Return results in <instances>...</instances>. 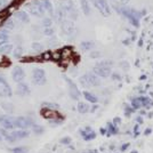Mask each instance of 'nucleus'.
<instances>
[{"instance_id":"obj_1","label":"nucleus","mask_w":153,"mask_h":153,"mask_svg":"<svg viewBox=\"0 0 153 153\" xmlns=\"http://www.w3.org/2000/svg\"><path fill=\"white\" fill-rule=\"evenodd\" d=\"M114 8L118 13H120L122 16H125L133 25L138 26V19H140L138 17H140V14L137 13L135 9H133V8H127V7H125V6L118 7L117 5H114Z\"/></svg>"},{"instance_id":"obj_2","label":"nucleus","mask_w":153,"mask_h":153,"mask_svg":"<svg viewBox=\"0 0 153 153\" xmlns=\"http://www.w3.org/2000/svg\"><path fill=\"white\" fill-rule=\"evenodd\" d=\"M25 7L27 9V13H30L36 17H42L44 14L46 13L41 0H33L30 4H26Z\"/></svg>"},{"instance_id":"obj_3","label":"nucleus","mask_w":153,"mask_h":153,"mask_svg":"<svg viewBox=\"0 0 153 153\" xmlns=\"http://www.w3.org/2000/svg\"><path fill=\"white\" fill-rule=\"evenodd\" d=\"M80 82L85 87H97L101 85V80L95 73H87L80 78Z\"/></svg>"},{"instance_id":"obj_4","label":"nucleus","mask_w":153,"mask_h":153,"mask_svg":"<svg viewBox=\"0 0 153 153\" xmlns=\"http://www.w3.org/2000/svg\"><path fill=\"white\" fill-rule=\"evenodd\" d=\"M91 4L96 7V9L102 14L103 16H110L112 14V9L108 5V2L106 0H90Z\"/></svg>"},{"instance_id":"obj_5","label":"nucleus","mask_w":153,"mask_h":153,"mask_svg":"<svg viewBox=\"0 0 153 153\" xmlns=\"http://www.w3.org/2000/svg\"><path fill=\"white\" fill-rule=\"evenodd\" d=\"M59 5L63 7V9L65 10L66 15H68L70 19H78V10H76V8L72 0H62V2H61Z\"/></svg>"},{"instance_id":"obj_6","label":"nucleus","mask_w":153,"mask_h":153,"mask_svg":"<svg viewBox=\"0 0 153 153\" xmlns=\"http://www.w3.org/2000/svg\"><path fill=\"white\" fill-rule=\"evenodd\" d=\"M14 126L19 129H25L33 126V120L27 117H17L14 118Z\"/></svg>"},{"instance_id":"obj_7","label":"nucleus","mask_w":153,"mask_h":153,"mask_svg":"<svg viewBox=\"0 0 153 153\" xmlns=\"http://www.w3.org/2000/svg\"><path fill=\"white\" fill-rule=\"evenodd\" d=\"M32 80L36 85L42 86L46 83V73L42 69H34L32 72Z\"/></svg>"},{"instance_id":"obj_8","label":"nucleus","mask_w":153,"mask_h":153,"mask_svg":"<svg viewBox=\"0 0 153 153\" xmlns=\"http://www.w3.org/2000/svg\"><path fill=\"white\" fill-rule=\"evenodd\" d=\"M13 95V90L5 78L0 76V97H10Z\"/></svg>"},{"instance_id":"obj_9","label":"nucleus","mask_w":153,"mask_h":153,"mask_svg":"<svg viewBox=\"0 0 153 153\" xmlns=\"http://www.w3.org/2000/svg\"><path fill=\"white\" fill-rule=\"evenodd\" d=\"M94 73L100 76H103V78H106V76H110L111 69H110V66H108V64L103 62V63H98L94 68Z\"/></svg>"},{"instance_id":"obj_10","label":"nucleus","mask_w":153,"mask_h":153,"mask_svg":"<svg viewBox=\"0 0 153 153\" xmlns=\"http://www.w3.org/2000/svg\"><path fill=\"white\" fill-rule=\"evenodd\" d=\"M61 27H62V31L66 36H71L74 32V30H76V26L73 24V22L69 21V19H64L63 22L61 23Z\"/></svg>"},{"instance_id":"obj_11","label":"nucleus","mask_w":153,"mask_h":153,"mask_svg":"<svg viewBox=\"0 0 153 153\" xmlns=\"http://www.w3.org/2000/svg\"><path fill=\"white\" fill-rule=\"evenodd\" d=\"M0 123L5 129H13L14 126V117L10 115H0Z\"/></svg>"},{"instance_id":"obj_12","label":"nucleus","mask_w":153,"mask_h":153,"mask_svg":"<svg viewBox=\"0 0 153 153\" xmlns=\"http://www.w3.org/2000/svg\"><path fill=\"white\" fill-rule=\"evenodd\" d=\"M12 76H13L14 81L19 83V82H22V81L24 80V78H25V72H24V70H23L21 66H16V68H14Z\"/></svg>"},{"instance_id":"obj_13","label":"nucleus","mask_w":153,"mask_h":153,"mask_svg":"<svg viewBox=\"0 0 153 153\" xmlns=\"http://www.w3.org/2000/svg\"><path fill=\"white\" fill-rule=\"evenodd\" d=\"M65 80H66V82L69 83V89H70L71 97H72L73 100H78V98L80 97V91H79V89L76 88V86L74 85V82H73L71 79L65 78Z\"/></svg>"},{"instance_id":"obj_14","label":"nucleus","mask_w":153,"mask_h":153,"mask_svg":"<svg viewBox=\"0 0 153 153\" xmlns=\"http://www.w3.org/2000/svg\"><path fill=\"white\" fill-rule=\"evenodd\" d=\"M15 19H17L19 22H21V23H23V24H26V23L30 22L29 15H27V13L24 12V10H19V12H16V13H15Z\"/></svg>"},{"instance_id":"obj_15","label":"nucleus","mask_w":153,"mask_h":153,"mask_svg":"<svg viewBox=\"0 0 153 153\" xmlns=\"http://www.w3.org/2000/svg\"><path fill=\"white\" fill-rule=\"evenodd\" d=\"M54 15H55V17L57 19V22L59 24L63 22L64 19H66V16H68L66 13H65V10L63 9V7L61 6V5H59V6L57 7V9L54 12Z\"/></svg>"},{"instance_id":"obj_16","label":"nucleus","mask_w":153,"mask_h":153,"mask_svg":"<svg viewBox=\"0 0 153 153\" xmlns=\"http://www.w3.org/2000/svg\"><path fill=\"white\" fill-rule=\"evenodd\" d=\"M17 93H19L21 96H25L30 94V88L29 86L24 82H19L17 85Z\"/></svg>"},{"instance_id":"obj_17","label":"nucleus","mask_w":153,"mask_h":153,"mask_svg":"<svg viewBox=\"0 0 153 153\" xmlns=\"http://www.w3.org/2000/svg\"><path fill=\"white\" fill-rule=\"evenodd\" d=\"M41 2H42L45 12H47L51 16H54V7H53V4L51 1L49 0H41Z\"/></svg>"},{"instance_id":"obj_18","label":"nucleus","mask_w":153,"mask_h":153,"mask_svg":"<svg viewBox=\"0 0 153 153\" xmlns=\"http://www.w3.org/2000/svg\"><path fill=\"white\" fill-rule=\"evenodd\" d=\"M80 5H81V8H82V12L85 15L89 16L90 13H91V9H90V5L88 0H80Z\"/></svg>"},{"instance_id":"obj_19","label":"nucleus","mask_w":153,"mask_h":153,"mask_svg":"<svg viewBox=\"0 0 153 153\" xmlns=\"http://www.w3.org/2000/svg\"><path fill=\"white\" fill-rule=\"evenodd\" d=\"M12 134L15 136L16 140H19V138H25V137H27V136L30 135V131L24 130V129H19V130H17V131H13Z\"/></svg>"},{"instance_id":"obj_20","label":"nucleus","mask_w":153,"mask_h":153,"mask_svg":"<svg viewBox=\"0 0 153 153\" xmlns=\"http://www.w3.org/2000/svg\"><path fill=\"white\" fill-rule=\"evenodd\" d=\"M12 51H13V45H10V44L5 42L0 46V54H9Z\"/></svg>"},{"instance_id":"obj_21","label":"nucleus","mask_w":153,"mask_h":153,"mask_svg":"<svg viewBox=\"0 0 153 153\" xmlns=\"http://www.w3.org/2000/svg\"><path fill=\"white\" fill-rule=\"evenodd\" d=\"M81 135H82L83 138H85L86 140H93V138L95 137V133H94V131H91V129H90V128H87L86 130H82V131H81Z\"/></svg>"},{"instance_id":"obj_22","label":"nucleus","mask_w":153,"mask_h":153,"mask_svg":"<svg viewBox=\"0 0 153 153\" xmlns=\"http://www.w3.org/2000/svg\"><path fill=\"white\" fill-rule=\"evenodd\" d=\"M4 27L6 29V30H9V31H12L15 29V21L13 19H7L6 22H5V24H4Z\"/></svg>"},{"instance_id":"obj_23","label":"nucleus","mask_w":153,"mask_h":153,"mask_svg":"<svg viewBox=\"0 0 153 153\" xmlns=\"http://www.w3.org/2000/svg\"><path fill=\"white\" fill-rule=\"evenodd\" d=\"M83 96H85V98L90 103H96L97 102V97L95 95H93V94H90L88 91H85L83 93Z\"/></svg>"},{"instance_id":"obj_24","label":"nucleus","mask_w":153,"mask_h":153,"mask_svg":"<svg viewBox=\"0 0 153 153\" xmlns=\"http://www.w3.org/2000/svg\"><path fill=\"white\" fill-rule=\"evenodd\" d=\"M13 54L15 58L22 57V55H23V48H22V46H17L15 49H13Z\"/></svg>"},{"instance_id":"obj_25","label":"nucleus","mask_w":153,"mask_h":153,"mask_svg":"<svg viewBox=\"0 0 153 153\" xmlns=\"http://www.w3.org/2000/svg\"><path fill=\"white\" fill-rule=\"evenodd\" d=\"M9 151L12 153H27V147L24 146H19V147H14V149H9Z\"/></svg>"},{"instance_id":"obj_26","label":"nucleus","mask_w":153,"mask_h":153,"mask_svg":"<svg viewBox=\"0 0 153 153\" xmlns=\"http://www.w3.org/2000/svg\"><path fill=\"white\" fill-rule=\"evenodd\" d=\"M93 47H94V42H91V41H82L81 42V48L83 51H90Z\"/></svg>"},{"instance_id":"obj_27","label":"nucleus","mask_w":153,"mask_h":153,"mask_svg":"<svg viewBox=\"0 0 153 153\" xmlns=\"http://www.w3.org/2000/svg\"><path fill=\"white\" fill-rule=\"evenodd\" d=\"M88 110H89V108H88L87 104H85V103H79V104H78V111H79L80 113H86Z\"/></svg>"},{"instance_id":"obj_28","label":"nucleus","mask_w":153,"mask_h":153,"mask_svg":"<svg viewBox=\"0 0 153 153\" xmlns=\"http://www.w3.org/2000/svg\"><path fill=\"white\" fill-rule=\"evenodd\" d=\"M8 38H9V36H8V30H6V29L0 30V40H1V41H7Z\"/></svg>"},{"instance_id":"obj_29","label":"nucleus","mask_w":153,"mask_h":153,"mask_svg":"<svg viewBox=\"0 0 153 153\" xmlns=\"http://www.w3.org/2000/svg\"><path fill=\"white\" fill-rule=\"evenodd\" d=\"M1 108H4L6 112H9V113H12L14 111V106L10 103H2V104H1Z\"/></svg>"},{"instance_id":"obj_30","label":"nucleus","mask_w":153,"mask_h":153,"mask_svg":"<svg viewBox=\"0 0 153 153\" xmlns=\"http://www.w3.org/2000/svg\"><path fill=\"white\" fill-rule=\"evenodd\" d=\"M32 130L34 131V134H38V135L44 133V128L41 127V126H39V125H34V123L32 126Z\"/></svg>"},{"instance_id":"obj_31","label":"nucleus","mask_w":153,"mask_h":153,"mask_svg":"<svg viewBox=\"0 0 153 153\" xmlns=\"http://www.w3.org/2000/svg\"><path fill=\"white\" fill-rule=\"evenodd\" d=\"M32 49L34 51H37V53H39V51H42L44 46L41 45V44H39V42H33L32 44Z\"/></svg>"},{"instance_id":"obj_32","label":"nucleus","mask_w":153,"mask_h":153,"mask_svg":"<svg viewBox=\"0 0 153 153\" xmlns=\"http://www.w3.org/2000/svg\"><path fill=\"white\" fill-rule=\"evenodd\" d=\"M53 24V19L51 17H44L42 19V26L44 27H48V26H51Z\"/></svg>"},{"instance_id":"obj_33","label":"nucleus","mask_w":153,"mask_h":153,"mask_svg":"<svg viewBox=\"0 0 153 153\" xmlns=\"http://www.w3.org/2000/svg\"><path fill=\"white\" fill-rule=\"evenodd\" d=\"M44 34H45V36H53V34H54V29H53L51 26L44 27Z\"/></svg>"},{"instance_id":"obj_34","label":"nucleus","mask_w":153,"mask_h":153,"mask_svg":"<svg viewBox=\"0 0 153 153\" xmlns=\"http://www.w3.org/2000/svg\"><path fill=\"white\" fill-rule=\"evenodd\" d=\"M5 138H6L7 142H10V143H14V142H16V140H17L12 133H10V134H7L6 136H5Z\"/></svg>"},{"instance_id":"obj_35","label":"nucleus","mask_w":153,"mask_h":153,"mask_svg":"<svg viewBox=\"0 0 153 153\" xmlns=\"http://www.w3.org/2000/svg\"><path fill=\"white\" fill-rule=\"evenodd\" d=\"M133 105H134V108H140L142 106V100L140 98H135L134 101H133Z\"/></svg>"},{"instance_id":"obj_36","label":"nucleus","mask_w":153,"mask_h":153,"mask_svg":"<svg viewBox=\"0 0 153 153\" xmlns=\"http://www.w3.org/2000/svg\"><path fill=\"white\" fill-rule=\"evenodd\" d=\"M8 5V0H0V8H5Z\"/></svg>"},{"instance_id":"obj_37","label":"nucleus","mask_w":153,"mask_h":153,"mask_svg":"<svg viewBox=\"0 0 153 153\" xmlns=\"http://www.w3.org/2000/svg\"><path fill=\"white\" fill-rule=\"evenodd\" d=\"M63 144H70V142H71V140L69 138V137H65V138H63V140H61Z\"/></svg>"},{"instance_id":"obj_38","label":"nucleus","mask_w":153,"mask_h":153,"mask_svg":"<svg viewBox=\"0 0 153 153\" xmlns=\"http://www.w3.org/2000/svg\"><path fill=\"white\" fill-rule=\"evenodd\" d=\"M98 56H100L98 53H93V54H91V57H98Z\"/></svg>"},{"instance_id":"obj_39","label":"nucleus","mask_w":153,"mask_h":153,"mask_svg":"<svg viewBox=\"0 0 153 153\" xmlns=\"http://www.w3.org/2000/svg\"><path fill=\"white\" fill-rule=\"evenodd\" d=\"M0 131H1V134L4 135V136H6V135H7V131H6V130H5V128H4V129H1Z\"/></svg>"},{"instance_id":"obj_40","label":"nucleus","mask_w":153,"mask_h":153,"mask_svg":"<svg viewBox=\"0 0 153 153\" xmlns=\"http://www.w3.org/2000/svg\"><path fill=\"white\" fill-rule=\"evenodd\" d=\"M135 133H136V134H138V127H137V126L135 127Z\"/></svg>"},{"instance_id":"obj_41","label":"nucleus","mask_w":153,"mask_h":153,"mask_svg":"<svg viewBox=\"0 0 153 153\" xmlns=\"http://www.w3.org/2000/svg\"><path fill=\"white\" fill-rule=\"evenodd\" d=\"M149 133H151V129H146V131H145V134H149Z\"/></svg>"},{"instance_id":"obj_42","label":"nucleus","mask_w":153,"mask_h":153,"mask_svg":"<svg viewBox=\"0 0 153 153\" xmlns=\"http://www.w3.org/2000/svg\"><path fill=\"white\" fill-rule=\"evenodd\" d=\"M0 140H1V136H0Z\"/></svg>"}]
</instances>
